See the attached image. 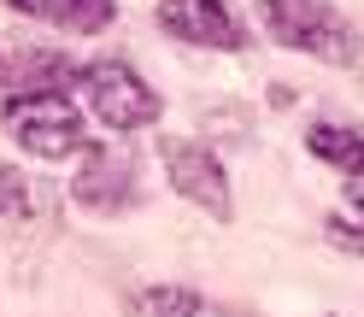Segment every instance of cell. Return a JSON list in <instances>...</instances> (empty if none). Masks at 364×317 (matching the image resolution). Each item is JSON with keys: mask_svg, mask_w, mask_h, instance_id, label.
<instances>
[{"mask_svg": "<svg viewBox=\"0 0 364 317\" xmlns=\"http://www.w3.org/2000/svg\"><path fill=\"white\" fill-rule=\"evenodd\" d=\"M306 147L335 165L341 176H364V129H347V124H311L306 129Z\"/></svg>", "mask_w": 364, "mask_h": 317, "instance_id": "obj_9", "label": "cell"}, {"mask_svg": "<svg viewBox=\"0 0 364 317\" xmlns=\"http://www.w3.org/2000/svg\"><path fill=\"white\" fill-rule=\"evenodd\" d=\"M259 18L282 48L306 53V59H323V65L358 59V30L335 6H323V0H259Z\"/></svg>", "mask_w": 364, "mask_h": 317, "instance_id": "obj_1", "label": "cell"}, {"mask_svg": "<svg viewBox=\"0 0 364 317\" xmlns=\"http://www.w3.org/2000/svg\"><path fill=\"white\" fill-rule=\"evenodd\" d=\"M77 206L88 212H129L135 200H141V183H135V158L124 147H82V171H77Z\"/></svg>", "mask_w": 364, "mask_h": 317, "instance_id": "obj_5", "label": "cell"}, {"mask_svg": "<svg viewBox=\"0 0 364 317\" xmlns=\"http://www.w3.org/2000/svg\"><path fill=\"white\" fill-rule=\"evenodd\" d=\"M323 235H329V247H341V253H353V259H364V223H353V217H323Z\"/></svg>", "mask_w": 364, "mask_h": 317, "instance_id": "obj_12", "label": "cell"}, {"mask_svg": "<svg viewBox=\"0 0 364 317\" xmlns=\"http://www.w3.org/2000/svg\"><path fill=\"white\" fill-rule=\"evenodd\" d=\"M129 317H223L212 300H200L194 288H176V282H159V288H141L129 300Z\"/></svg>", "mask_w": 364, "mask_h": 317, "instance_id": "obj_10", "label": "cell"}, {"mask_svg": "<svg viewBox=\"0 0 364 317\" xmlns=\"http://www.w3.org/2000/svg\"><path fill=\"white\" fill-rule=\"evenodd\" d=\"M347 206L364 217V176H353V183H347Z\"/></svg>", "mask_w": 364, "mask_h": 317, "instance_id": "obj_13", "label": "cell"}, {"mask_svg": "<svg viewBox=\"0 0 364 317\" xmlns=\"http://www.w3.org/2000/svg\"><path fill=\"white\" fill-rule=\"evenodd\" d=\"M6 135L36 158H71L82 147V112L71 106V95H12Z\"/></svg>", "mask_w": 364, "mask_h": 317, "instance_id": "obj_2", "label": "cell"}, {"mask_svg": "<svg viewBox=\"0 0 364 317\" xmlns=\"http://www.w3.org/2000/svg\"><path fill=\"white\" fill-rule=\"evenodd\" d=\"M159 24L176 41H194V48H223V53L247 48L241 18L223 6V0H159Z\"/></svg>", "mask_w": 364, "mask_h": 317, "instance_id": "obj_6", "label": "cell"}, {"mask_svg": "<svg viewBox=\"0 0 364 317\" xmlns=\"http://www.w3.org/2000/svg\"><path fill=\"white\" fill-rule=\"evenodd\" d=\"M82 95L106 129H147L159 118V95L141 82V71L124 59H95L82 65Z\"/></svg>", "mask_w": 364, "mask_h": 317, "instance_id": "obj_3", "label": "cell"}, {"mask_svg": "<svg viewBox=\"0 0 364 317\" xmlns=\"http://www.w3.org/2000/svg\"><path fill=\"white\" fill-rule=\"evenodd\" d=\"M12 82H18V95H65V88H82V65L65 53H48V48H30L12 59Z\"/></svg>", "mask_w": 364, "mask_h": 317, "instance_id": "obj_7", "label": "cell"}, {"mask_svg": "<svg viewBox=\"0 0 364 317\" xmlns=\"http://www.w3.org/2000/svg\"><path fill=\"white\" fill-rule=\"evenodd\" d=\"M159 158H165V176H171V188H176L182 200H194L200 212H212V217L230 223L235 200H230V176H223V165H218L212 147L165 135V141H159Z\"/></svg>", "mask_w": 364, "mask_h": 317, "instance_id": "obj_4", "label": "cell"}, {"mask_svg": "<svg viewBox=\"0 0 364 317\" xmlns=\"http://www.w3.org/2000/svg\"><path fill=\"white\" fill-rule=\"evenodd\" d=\"M12 12H30V18H48L59 30H77V36H100L112 24V0H6Z\"/></svg>", "mask_w": 364, "mask_h": 317, "instance_id": "obj_8", "label": "cell"}, {"mask_svg": "<svg viewBox=\"0 0 364 317\" xmlns=\"http://www.w3.org/2000/svg\"><path fill=\"white\" fill-rule=\"evenodd\" d=\"M36 212H41V188L24 171L0 165V217H36Z\"/></svg>", "mask_w": 364, "mask_h": 317, "instance_id": "obj_11", "label": "cell"}]
</instances>
